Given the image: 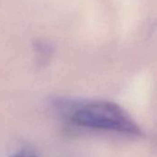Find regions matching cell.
Here are the masks:
<instances>
[{
	"instance_id": "cell-2",
	"label": "cell",
	"mask_w": 157,
	"mask_h": 157,
	"mask_svg": "<svg viewBox=\"0 0 157 157\" xmlns=\"http://www.w3.org/2000/svg\"><path fill=\"white\" fill-rule=\"evenodd\" d=\"M12 157H38V156L35 155L32 151H25V150H21V151H18L15 153H13Z\"/></svg>"
},
{
	"instance_id": "cell-1",
	"label": "cell",
	"mask_w": 157,
	"mask_h": 157,
	"mask_svg": "<svg viewBox=\"0 0 157 157\" xmlns=\"http://www.w3.org/2000/svg\"><path fill=\"white\" fill-rule=\"evenodd\" d=\"M70 120L82 128L115 131L123 134H139L140 129L128 114L116 104L94 102L77 109Z\"/></svg>"
}]
</instances>
